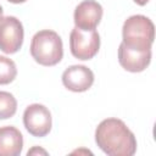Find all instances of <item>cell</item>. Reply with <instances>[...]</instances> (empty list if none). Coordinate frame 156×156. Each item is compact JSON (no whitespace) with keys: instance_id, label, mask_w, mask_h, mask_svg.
Masks as SVG:
<instances>
[{"instance_id":"obj_16","label":"cell","mask_w":156,"mask_h":156,"mask_svg":"<svg viewBox=\"0 0 156 156\" xmlns=\"http://www.w3.org/2000/svg\"><path fill=\"white\" fill-rule=\"evenodd\" d=\"M2 13H4V10H2V7H1V5H0V17L2 16Z\"/></svg>"},{"instance_id":"obj_8","label":"cell","mask_w":156,"mask_h":156,"mask_svg":"<svg viewBox=\"0 0 156 156\" xmlns=\"http://www.w3.org/2000/svg\"><path fill=\"white\" fill-rule=\"evenodd\" d=\"M94 73L84 65H72L62 73V84L71 91L83 93L91 88Z\"/></svg>"},{"instance_id":"obj_10","label":"cell","mask_w":156,"mask_h":156,"mask_svg":"<svg viewBox=\"0 0 156 156\" xmlns=\"http://www.w3.org/2000/svg\"><path fill=\"white\" fill-rule=\"evenodd\" d=\"M22 149V133L13 126L0 127V156H20Z\"/></svg>"},{"instance_id":"obj_11","label":"cell","mask_w":156,"mask_h":156,"mask_svg":"<svg viewBox=\"0 0 156 156\" xmlns=\"http://www.w3.org/2000/svg\"><path fill=\"white\" fill-rule=\"evenodd\" d=\"M17 111V100L9 93L0 90V119H7L15 116Z\"/></svg>"},{"instance_id":"obj_6","label":"cell","mask_w":156,"mask_h":156,"mask_svg":"<svg viewBox=\"0 0 156 156\" xmlns=\"http://www.w3.org/2000/svg\"><path fill=\"white\" fill-rule=\"evenodd\" d=\"M23 124L29 134L37 138H43L51 130V112L41 104H32L27 106L23 112Z\"/></svg>"},{"instance_id":"obj_5","label":"cell","mask_w":156,"mask_h":156,"mask_svg":"<svg viewBox=\"0 0 156 156\" xmlns=\"http://www.w3.org/2000/svg\"><path fill=\"white\" fill-rule=\"evenodd\" d=\"M24 30L22 22L15 16L0 17V50L5 54L17 52L23 44Z\"/></svg>"},{"instance_id":"obj_12","label":"cell","mask_w":156,"mask_h":156,"mask_svg":"<svg viewBox=\"0 0 156 156\" xmlns=\"http://www.w3.org/2000/svg\"><path fill=\"white\" fill-rule=\"evenodd\" d=\"M17 76L16 63L6 57L0 55V84H10L15 80Z\"/></svg>"},{"instance_id":"obj_15","label":"cell","mask_w":156,"mask_h":156,"mask_svg":"<svg viewBox=\"0 0 156 156\" xmlns=\"http://www.w3.org/2000/svg\"><path fill=\"white\" fill-rule=\"evenodd\" d=\"M7 1H10L12 4H22V2H26L27 0H7Z\"/></svg>"},{"instance_id":"obj_2","label":"cell","mask_w":156,"mask_h":156,"mask_svg":"<svg viewBox=\"0 0 156 156\" xmlns=\"http://www.w3.org/2000/svg\"><path fill=\"white\" fill-rule=\"evenodd\" d=\"M30 55L41 66H55L63 57L61 37L51 29L37 32L30 41Z\"/></svg>"},{"instance_id":"obj_7","label":"cell","mask_w":156,"mask_h":156,"mask_svg":"<svg viewBox=\"0 0 156 156\" xmlns=\"http://www.w3.org/2000/svg\"><path fill=\"white\" fill-rule=\"evenodd\" d=\"M102 6L95 0H83L79 2L73 13L76 27L84 30H93L98 27L102 18Z\"/></svg>"},{"instance_id":"obj_13","label":"cell","mask_w":156,"mask_h":156,"mask_svg":"<svg viewBox=\"0 0 156 156\" xmlns=\"http://www.w3.org/2000/svg\"><path fill=\"white\" fill-rule=\"evenodd\" d=\"M38 154H43V155H48V152L44 150V149H41V147H39V146H34L33 149H30V150H28V152H27V155L29 156V155H38Z\"/></svg>"},{"instance_id":"obj_4","label":"cell","mask_w":156,"mask_h":156,"mask_svg":"<svg viewBox=\"0 0 156 156\" xmlns=\"http://www.w3.org/2000/svg\"><path fill=\"white\" fill-rule=\"evenodd\" d=\"M71 54L82 61L91 60L100 49V35L96 29L84 30L74 27L69 34Z\"/></svg>"},{"instance_id":"obj_14","label":"cell","mask_w":156,"mask_h":156,"mask_svg":"<svg viewBox=\"0 0 156 156\" xmlns=\"http://www.w3.org/2000/svg\"><path fill=\"white\" fill-rule=\"evenodd\" d=\"M136 5H139V6H145L150 0H133Z\"/></svg>"},{"instance_id":"obj_9","label":"cell","mask_w":156,"mask_h":156,"mask_svg":"<svg viewBox=\"0 0 156 156\" xmlns=\"http://www.w3.org/2000/svg\"><path fill=\"white\" fill-rule=\"evenodd\" d=\"M151 61V49L136 50L127 46L124 43L119 44L118 48V62L128 72L139 73L146 69Z\"/></svg>"},{"instance_id":"obj_1","label":"cell","mask_w":156,"mask_h":156,"mask_svg":"<svg viewBox=\"0 0 156 156\" xmlns=\"http://www.w3.org/2000/svg\"><path fill=\"white\" fill-rule=\"evenodd\" d=\"M96 145L108 156H133L136 152V138L119 118H106L95 129Z\"/></svg>"},{"instance_id":"obj_3","label":"cell","mask_w":156,"mask_h":156,"mask_svg":"<svg viewBox=\"0 0 156 156\" xmlns=\"http://www.w3.org/2000/svg\"><path fill=\"white\" fill-rule=\"evenodd\" d=\"M122 43L136 50H149L155 39V26L144 15L128 17L122 27Z\"/></svg>"}]
</instances>
